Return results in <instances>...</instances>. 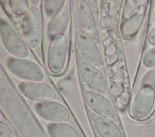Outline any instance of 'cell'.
Segmentation results:
<instances>
[{
	"instance_id": "6da1fadb",
	"label": "cell",
	"mask_w": 155,
	"mask_h": 137,
	"mask_svg": "<svg viewBox=\"0 0 155 137\" xmlns=\"http://www.w3.org/2000/svg\"><path fill=\"white\" fill-rule=\"evenodd\" d=\"M1 111L19 137H47L25 101L11 86H1Z\"/></svg>"
},
{
	"instance_id": "7a4b0ae2",
	"label": "cell",
	"mask_w": 155,
	"mask_h": 137,
	"mask_svg": "<svg viewBox=\"0 0 155 137\" xmlns=\"http://www.w3.org/2000/svg\"><path fill=\"white\" fill-rule=\"evenodd\" d=\"M0 33L4 46L13 57L22 59L29 57L30 51L26 42L14 27L4 18L1 19Z\"/></svg>"
},
{
	"instance_id": "3957f363",
	"label": "cell",
	"mask_w": 155,
	"mask_h": 137,
	"mask_svg": "<svg viewBox=\"0 0 155 137\" xmlns=\"http://www.w3.org/2000/svg\"><path fill=\"white\" fill-rule=\"evenodd\" d=\"M68 44L64 34L59 35L52 40L49 44L47 65L52 74L59 75L63 72L67 62Z\"/></svg>"
},
{
	"instance_id": "277c9868",
	"label": "cell",
	"mask_w": 155,
	"mask_h": 137,
	"mask_svg": "<svg viewBox=\"0 0 155 137\" xmlns=\"http://www.w3.org/2000/svg\"><path fill=\"white\" fill-rule=\"evenodd\" d=\"M21 31L24 39L31 48L38 46L42 37V19L38 7H31L24 16Z\"/></svg>"
},
{
	"instance_id": "5b68a950",
	"label": "cell",
	"mask_w": 155,
	"mask_h": 137,
	"mask_svg": "<svg viewBox=\"0 0 155 137\" xmlns=\"http://www.w3.org/2000/svg\"><path fill=\"white\" fill-rule=\"evenodd\" d=\"M8 69L18 77L29 81H42L45 78L42 69L34 61L27 59L8 57Z\"/></svg>"
},
{
	"instance_id": "8992f818",
	"label": "cell",
	"mask_w": 155,
	"mask_h": 137,
	"mask_svg": "<svg viewBox=\"0 0 155 137\" xmlns=\"http://www.w3.org/2000/svg\"><path fill=\"white\" fill-rule=\"evenodd\" d=\"M155 102L153 89L143 86L137 93L130 106V115L136 120H143L150 114Z\"/></svg>"
},
{
	"instance_id": "52a82bcc",
	"label": "cell",
	"mask_w": 155,
	"mask_h": 137,
	"mask_svg": "<svg viewBox=\"0 0 155 137\" xmlns=\"http://www.w3.org/2000/svg\"><path fill=\"white\" fill-rule=\"evenodd\" d=\"M18 88L26 98L37 103L54 101L57 98L53 88L42 81H21Z\"/></svg>"
},
{
	"instance_id": "ba28073f",
	"label": "cell",
	"mask_w": 155,
	"mask_h": 137,
	"mask_svg": "<svg viewBox=\"0 0 155 137\" xmlns=\"http://www.w3.org/2000/svg\"><path fill=\"white\" fill-rule=\"evenodd\" d=\"M37 113L44 119L52 123H65L70 118L68 109L56 101L37 103L35 105Z\"/></svg>"
},
{
	"instance_id": "9c48e42d",
	"label": "cell",
	"mask_w": 155,
	"mask_h": 137,
	"mask_svg": "<svg viewBox=\"0 0 155 137\" xmlns=\"http://www.w3.org/2000/svg\"><path fill=\"white\" fill-rule=\"evenodd\" d=\"M76 40L79 51L85 62L95 67L100 66L102 59L100 50L93 38L83 31L76 33Z\"/></svg>"
},
{
	"instance_id": "30bf717a",
	"label": "cell",
	"mask_w": 155,
	"mask_h": 137,
	"mask_svg": "<svg viewBox=\"0 0 155 137\" xmlns=\"http://www.w3.org/2000/svg\"><path fill=\"white\" fill-rule=\"evenodd\" d=\"M82 78L86 84L94 92L104 94L107 91V84L102 72L95 66L82 62L79 65Z\"/></svg>"
},
{
	"instance_id": "8fae6325",
	"label": "cell",
	"mask_w": 155,
	"mask_h": 137,
	"mask_svg": "<svg viewBox=\"0 0 155 137\" xmlns=\"http://www.w3.org/2000/svg\"><path fill=\"white\" fill-rule=\"evenodd\" d=\"M85 100L88 107L99 116L113 119L116 116V110L111 102L102 94L94 91H87Z\"/></svg>"
},
{
	"instance_id": "7c38bea8",
	"label": "cell",
	"mask_w": 155,
	"mask_h": 137,
	"mask_svg": "<svg viewBox=\"0 0 155 137\" xmlns=\"http://www.w3.org/2000/svg\"><path fill=\"white\" fill-rule=\"evenodd\" d=\"M76 11L78 19L83 31L90 37L96 38L98 36L97 22L93 11L86 1H77Z\"/></svg>"
},
{
	"instance_id": "4fadbf2b",
	"label": "cell",
	"mask_w": 155,
	"mask_h": 137,
	"mask_svg": "<svg viewBox=\"0 0 155 137\" xmlns=\"http://www.w3.org/2000/svg\"><path fill=\"white\" fill-rule=\"evenodd\" d=\"M71 18V13L68 8L64 7L48 22L47 33L48 37L52 40L55 37L64 34L66 31Z\"/></svg>"
},
{
	"instance_id": "5bb4252c",
	"label": "cell",
	"mask_w": 155,
	"mask_h": 137,
	"mask_svg": "<svg viewBox=\"0 0 155 137\" xmlns=\"http://www.w3.org/2000/svg\"><path fill=\"white\" fill-rule=\"evenodd\" d=\"M146 13V6L142 5L122 24L121 31L125 39L133 38L138 32L143 21Z\"/></svg>"
},
{
	"instance_id": "9a60e30c",
	"label": "cell",
	"mask_w": 155,
	"mask_h": 137,
	"mask_svg": "<svg viewBox=\"0 0 155 137\" xmlns=\"http://www.w3.org/2000/svg\"><path fill=\"white\" fill-rule=\"evenodd\" d=\"M94 126L100 137H123L120 129L111 119L97 116L94 119Z\"/></svg>"
},
{
	"instance_id": "2e32d148",
	"label": "cell",
	"mask_w": 155,
	"mask_h": 137,
	"mask_svg": "<svg viewBox=\"0 0 155 137\" xmlns=\"http://www.w3.org/2000/svg\"><path fill=\"white\" fill-rule=\"evenodd\" d=\"M50 137H79L77 130L67 123H51L47 126Z\"/></svg>"
},
{
	"instance_id": "e0dca14e",
	"label": "cell",
	"mask_w": 155,
	"mask_h": 137,
	"mask_svg": "<svg viewBox=\"0 0 155 137\" xmlns=\"http://www.w3.org/2000/svg\"><path fill=\"white\" fill-rule=\"evenodd\" d=\"M9 6L12 11L18 16H25L30 10V3L25 0H11Z\"/></svg>"
},
{
	"instance_id": "ac0fdd59",
	"label": "cell",
	"mask_w": 155,
	"mask_h": 137,
	"mask_svg": "<svg viewBox=\"0 0 155 137\" xmlns=\"http://www.w3.org/2000/svg\"><path fill=\"white\" fill-rule=\"evenodd\" d=\"M64 0H47L44 1V10L45 14L49 17L54 16L62 8L64 7Z\"/></svg>"
},
{
	"instance_id": "d6986e66",
	"label": "cell",
	"mask_w": 155,
	"mask_h": 137,
	"mask_svg": "<svg viewBox=\"0 0 155 137\" xmlns=\"http://www.w3.org/2000/svg\"><path fill=\"white\" fill-rule=\"evenodd\" d=\"M142 84L143 86H147L151 89H155V67L150 70L145 75Z\"/></svg>"
},
{
	"instance_id": "ffe728a7",
	"label": "cell",
	"mask_w": 155,
	"mask_h": 137,
	"mask_svg": "<svg viewBox=\"0 0 155 137\" xmlns=\"http://www.w3.org/2000/svg\"><path fill=\"white\" fill-rule=\"evenodd\" d=\"M143 63L147 67L155 66V47L151 48L145 53Z\"/></svg>"
},
{
	"instance_id": "44dd1931",
	"label": "cell",
	"mask_w": 155,
	"mask_h": 137,
	"mask_svg": "<svg viewBox=\"0 0 155 137\" xmlns=\"http://www.w3.org/2000/svg\"><path fill=\"white\" fill-rule=\"evenodd\" d=\"M13 132L10 126L4 121H0V137H11Z\"/></svg>"
},
{
	"instance_id": "7402d4cb",
	"label": "cell",
	"mask_w": 155,
	"mask_h": 137,
	"mask_svg": "<svg viewBox=\"0 0 155 137\" xmlns=\"http://www.w3.org/2000/svg\"><path fill=\"white\" fill-rule=\"evenodd\" d=\"M148 41L151 45H155V27L149 32L148 35Z\"/></svg>"
},
{
	"instance_id": "603a6c76",
	"label": "cell",
	"mask_w": 155,
	"mask_h": 137,
	"mask_svg": "<svg viewBox=\"0 0 155 137\" xmlns=\"http://www.w3.org/2000/svg\"><path fill=\"white\" fill-rule=\"evenodd\" d=\"M30 4L31 5H36L40 2V1H28Z\"/></svg>"
},
{
	"instance_id": "cb8c5ba5",
	"label": "cell",
	"mask_w": 155,
	"mask_h": 137,
	"mask_svg": "<svg viewBox=\"0 0 155 137\" xmlns=\"http://www.w3.org/2000/svg\"><path fill=\"white\" fill-rule=\"evenodd\" d=\"M154 20L155 21V12H154Z\"/></svg>"
}]
</instances>
